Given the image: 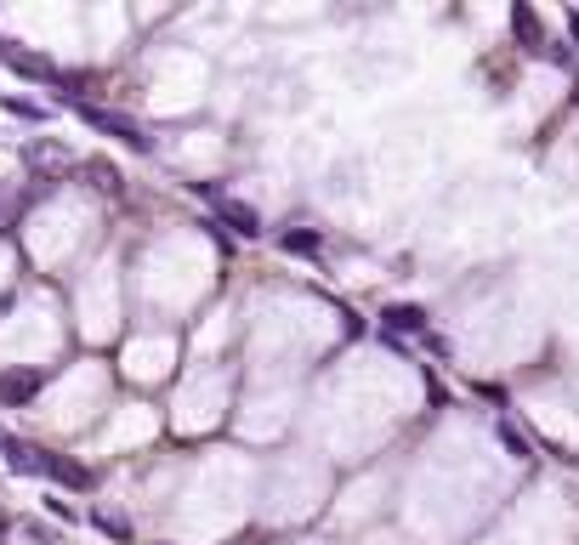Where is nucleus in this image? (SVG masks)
Returning a JSON list of instances; mask_svg holds the SVG:
<instances>
[{"label": "nucleus", "mask_w": 579, "mask_h": 545, "mask_svg": "<svg viewBox=\"0 0 579 545\" xmlns=\"http://www.w3.org/2000/svg\"><path fill=\"white\" fill-rule=\"evenodd\" d=\"M199 194L216 205V216H222V222H233V233H245V239H256V233H262V216L250 211L245 199H228V194H216V188H199Z\"/></svg>", "instance_id": "obj_1"}, {"label": "nucleus", "mask_w": 579, "mask_h": 545, "mask_svg": "<svg viewBox=\"0 0 579 545\" xmlns=\"http://www.w3.org/2000/svg\"><path fill=\"white\" fill-rule=\"evenodd\" d=\"M40 477H52L57 489H91V483H97V477H91L86 466H80V460L46 455V449H40Z\"/></svg>", "instance_id": "obj_2"}, {"label": "nucleus", "mask_w": 579, "mask_h": 545, "mask_svg": "<svg viewBox=\"0 0 579 545\" xmlns=\"http://www.w3.org/2000/svg\"><path fill=\"white\" fill-rule=\"evenodd\" d=\"M46 387V370H6L0 375V404H29Z\"/></svg>", "instance_id": "obj_3"}, {"label": "nucleus", "mask_w": 579, "mask_h": 545, "mask_svg": "<svg viewBox=\"0 0 579 545\" xmlns=\"http://www.w3.org/2000/svg\"><path fill=\"white\" fill-rule=\"evenodd\" d=\"M80 114H86V120L97 125V131H114V137H125L131 148H148V137H142V131H137L131 120H125V114H108V108H91V103H80Z\"/></svg>", "instance_id": "obj_4"}, {"label": "nucleus", "mask_w": 579, "mask_h": 545, "mask_svg": "<svg viewBox=\"0 0 579 545\" xmlns=\"http://www.w3.org/2000/svg\"><path fill=\"white\" fill-rule=\"evenodd\" d=\"M511 29H517V40H523V52H534V57L551 52V40L540 35V18H534L528 6H517V12H511Z\"/></svg>", "instance_id": "obj_5"}, {"label": "nucleus", "mask_w": 579, "mask_h": 545, "mask_svg": "<svg viewBox=\"0 0 579 545\" xmlns=\"http://www.w3.org/2000/svg\"><path fill=\"white\" fill-rule=\"evenodd\" d=\"M386 330H398V335H426V313L421 307H404V301H398V307H386Z\"/></svg>", "instance_id": "obj_6"}, {"label": "nucleus", "mask_w": 579, "mask_h": 545, "mask_svg": "<svg viewBox=\"0 0 579 545\" xmlns=\"http://www.w3.org/2000/svg\"><path fill=\"white\" fill-rule=\"evenodd\" d=\"M6 63L18 74H35V80H57V69L46 63V57H35V52H23V46H6Z\"/></svg>", "instance_id": "obj_7"}, {"label": "nucleus", "mask_w": 579, "mask_h": 545, "mask_svg": "<svg viewBox=\"0 0 579 545\" xmlns=\"http://www.w3.org/2000/svg\"><path fill=\"white\" fill-rule=\"evenodd\" d=\"M494 432H500V443H506V449H511V455H517V460H528V438H523V432H517V426H511V421H500V426H494Z\"/></svg>", "instance_id": "obj_8"}, {"label": "nucleus", "mask_w": 579, "mask_h": 545, "mask_svg": "<svg viewBox=\"0 0 579 545\" xmlns=\"http://www.w3.org/2000/svg\"><path fill=\"white\" fill-rule=\"evenodd\" d=\"M284 250H301V256H318V239H313V233H284Z\"/></svg>", "instance_id": "obj_9"}, {"label": "nucleus", "mask_w": 579, "mask_h": 545, "mask_svg": "<svg viewBox=\"0 0 579 545\" xmlns=\"http://www.w3.org/2000/svg\"><path fill=\"white\" fill-rule=\"evenodd\" d=\"M568 35H574V46H579V12H568Z\"/></svg>", "instance_id": "obj_10"}]
</instances>
